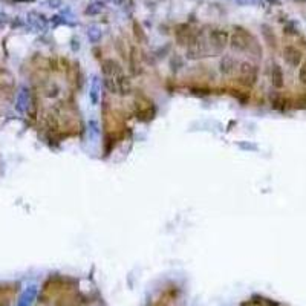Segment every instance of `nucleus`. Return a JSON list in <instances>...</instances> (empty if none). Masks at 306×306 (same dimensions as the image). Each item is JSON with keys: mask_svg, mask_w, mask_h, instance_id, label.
Masks as SVG:
<instances>
[{"mask_svg": "<svg viewBox=\"0 0 306 306\" xmlns=\"http://www.w3.org/2000/svg\"><path fill=\"white\" fill-rule=\"evenodd\" d=\"M208 43L211 54H221L230 43V34L225 29H213L208 34Z\"/></svg>", "mask_w": 306, "mask_h": 306, "instance_id": "nucleus-2", "label": "nucleus"}, {"mask_svg": "<svg viewBox=\"0 0 306 306\" xmlns=\"http://www.w3.org/2000/svg\"><path fill=\"white\" fill-rule=\"evenodd\" d=\"M283 60H285V63H286L289 68L297 69L302 65V61L305 58H303V52H302V51L297 46H294V45H286L283 48Z\"/></svg>", "mask_w": 306, "mask_h": 306, "instance_id": "nucleus-4", "label": "nucleus"}, {"mask_svg": "<svg viewBox=\"0 0 306 306\" xmlns=\"http://www.w3.org/2000/svg\"><path fill=\"white\" fill-rule=\"evenodd\" d=\"M257 66L251 65L250 61H242L240 66H239V83L244 84L247 87H251L256 84V80H257Z\"/></svg>", "mask_w": 306, "mask_h": 306, "instance_id": "nucleus-3", "label": "nucleus"}, {"mask_svg": "<svg viewBox=\"0 0 306 306\" xmlns=\"http://www.w3.org/2000/svg\"><path fill=\"white\" fill-rule=\"evenodd\" d=\"M299 81H300V84L306 86V58L302 61V65L299 66Z\"/></svg>", "mask_w": 306, "mask_h": 306, "instance_id": "nucleus-8", "label": "nucleus"}, {"mask_svg": "<svg viewBox=\"0 0 306 306\" xmlns=\"http://www.w3.org/2000/svg\"><path fill=\"white\" fill-rule=\"evenodd\" d=\"M270 80H271L273 87L276 89H282L285 86V74H283V69L279 65H273L270 71Z\"/></svg>", "mask_w": 306, "mask_h": 306, "instance_id": "nucleus-7", "label": "nucleus"}, {"mask_svg": "<svg viewBox=\"0 0 306 306\" xmlns=\"http://www.w3.org/2000/svg\"><path fill=\"white\" fill-rule=\"evenodd\" d=\"M101 69H103L104 78H118V76H121L124 74L123 66L120 65L117 60H113V58L104 60L103 65H101Z\"/></svg>", "mask_w": 306, "mask_h": 306, "instance_id": "nucleus-6", "label": "nucleus"}, {"mask_svg": "<svg viewBox=\"0 0 306 306\" xmlns=\"http://www.w3.org/2000/svg\"><path fill=\"white\" fill-rule=\"evenodd\" d=\"M239 66H240L239 60L230 54L224 55L219 60V72L225 76H233L234 74H239Z\"/></svg>", "mask_w": 306, "mask_h": 306, "instance_id": "nucleus-5", "label": "nucleus"}, {"mask_svg": "<svg viewBox=\"0 0 306 306\" xmlns=\"http://www.w3.org/2000/svg\"><path fill=\"white\" fill-rule=\"evenodd\" d=\"M230 46L237 52H247V51H251V48L257 46V43L247 29L234 28L233 34L230 35Z\"/></svg>", "mask_w": 306, "mask_h": 306, "instance_id": "nucleus-1", "label": "nucleus"}]
</instances>
